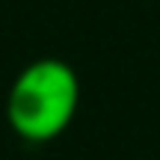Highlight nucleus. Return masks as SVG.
Returning <instances> with one entry per match:
<instances>
[{"label": "nucleus", "mask_w": 160, "mask_h": 160, "mask_svg": "<svg viewBox=\"0 0 160 160\" xmlns=\"http://www.w3.org/2000/svg\"><path fill=\"white\" fill-rule=\"evenodd\" d=\"M80 104L77 71L62 59H36L24 65L6 95L9 128L24 142H51L68 131Z\"/></svg>", "instance_id": "obj_1"}]
</instances>
